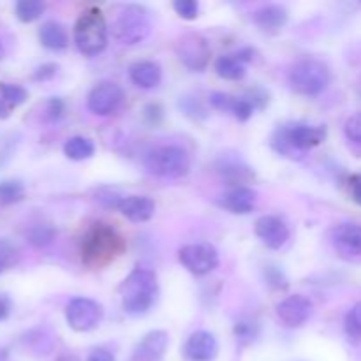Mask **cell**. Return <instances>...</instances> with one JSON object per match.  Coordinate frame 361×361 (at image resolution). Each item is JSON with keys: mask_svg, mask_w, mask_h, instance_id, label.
Segmentation results:
<instances>
[{"mask_svg": "<svg viewBox=\"0 0 361 361\" xmlns=\"http://www.w3.org/2000/svg\"><path fill=\"white\" fill-rule=\"evenodd\" d=\"M123 90L120 85L113 81H101L90 90L87 99V106L94 115L108 116L115 113L123 102Z\"/></svg>", "mask_w": 361, "mask_h": 361, "instance_id": "11", "label": "cell"}, {"mask_svg": "<svg viewBox=\"0 0 361 361\" xmlns=\"http://www.w3.org/2000/svg\"><path fill=\"white\" fill-rule=\"evenodd\" d=\"M326 140V127L309 126V123H295L288 129H281L275 134L274 145L282 154H289L291 150L305 152L310 148L319 147Z\"/></svg>", "mask_w": 361, "mask_h": 361, "instance_id": "7", "label": "cell"}, {"mask_svg": "<svg viewBox=\"0 0 361 361\" xmlns=\"http://www.w3.org/2000/svg\"><path fill=\"white\" fill-rule=\"evenodd\" d=\"M351 196H353V200L356 201V203L360 204L361 207V173L360 175H355L351 178Z\"/></svg>", "mask_w": 361, "mask_h": 361, "instance_id": "40", "label": "cell"}, {"mask_svg": "<svg viewBox=\"0 0 361 361\" xmlns=\"http://www.w3.org/2000/svg\"><path fill=\"white\" fill-rule=\"evenodd\" d=\"M173 9L178 14L182 20H196L200 16V4L196 0H175L173 2Z\"/></svg>", "mask_w": 361, "mask_h": 361, "instance_id": "31", "label": "cell"}, {"mask_svg": "<svg viewBox=\"0 0 361 361\" xmlns=\"http://www.w3.org/2000/svg\"><path fill=\"white\" fill-rule=\"evenodd\" d=\"M331 81V71L317 59H302L289 71V85L293 90L305 97L323 94Z\"/></svg>", "mask_w": 361, "mask_h": 361, "instance_id": "4", "label": "cell"}, {"mask_svg": "<svg viewBox=\"0 0 361 361\" xmlns=\"http://www.w3.org/2000/svg\"><path fill=\"white\" fill-rule=\"evenodd\" d=\"M178 259L187 271L196 277H203L217 268L219 252L212 243H189L178 250Z\"/></svg>", "mask_w": 361, "mask_h": 361, "instance_id": "10", "label": "cell"}, {"mask_svg": "<svg viewBox=\"0 0 361 361\" xmlns=\"http://www.w3.org/2000/svg\"><path fill=\"white\" fill-rule=\"evenodd\" d=\"M360 88H361V80H360Z\"/></svg>", "mask_w": 361, "mask_h": 361, "instance_id": "43", "label": "cell"}, {"mask_svg": "<svg viewBox=\"0 0 361 361\" xmlns=\"http://www.w3.org/2000/svg\"><path fill=\"white\" fill-rule=\"evenodd\" d=\"M148 173L161 178H182L190 169V157L176 145H164L150 150L145 157Z\"/></svg>", "mask_w": 361, "mask_h": 361, "instance_id": "5", "label": "cell"}, {"mask_svg": "<svg viewBox=\"0 0 361 361\" xmlns=\"http://www.w3.org/2000/svg\"><path fill=\"white\" fill-rule=\"evenodd\" d=\"M208 102L212 104V108L219 109V111L233 113L236 97H233V95L229 94H224V92H212V94L208 95Z\"/></svg>", "mask_w": 361, "mask_h": 361, "instance_id": "32", "label": "cell"}, {"mask_svg": "<svg viewBox=\"0 0 361 361\" xmlns=\"http://www.w3.org/2000/svg\"><path fill=\"white\" fill-rule=\"evenodd\" d=\"M169 337L164 330H154L141 338L133 355V361H159L168 349Z\"/></svg>", "mask_w": 361, "mask_h": 361, "instance_id": "17", "label": "cell"}, {"mask_svg": "<svg viewBox=\"0 0 361 361\" xmlns=\"http://www.w3.org/2000/svg\"><path fill=\"white\" fill-rule=\"evenodd\" d=\"M175 51L180 62H182L187 69L196 71V73L207 69L212 56V49L208 41L201 34H196V32L183 34L182 37L176 41Z\"/></svg>", "mask_w": 361, "mask_h": 361, "instance_id": "9", "label": "cell"}, {"mask_svg": "<svg viewBox=\"0 0 361 361\" xmlns=\"http://www.w3.org/2000/svg\"><path fill=\"white\" fill-rule=\"evenodd\" d=\"M53 238H55V231L51 226L39 224L28 231V242L35 247H46L48 243H51Z\"/></svg>", "mask_w": 361, "mask_h": 361, "instance_id": "30", "label": "cell"}, {"mask_svg": "<svg viewBox=\"0 0 361 361\" xmlns=\"http://www.w3.org/2000/svg\"><path fill=\"white\" fill-rule=\"evenodd\" d=\"M235 335L240 338L254 337V326H250V323H236Z\"/></svg>", "mask_w": 361, "mask_h": 361, "instance_id": "39", "label": "cell"}, {"mask_svg": "<svg viewBox=\"0 0 361 361\" xmlns=\"http://www.w3.org/2000/svg\"><path fill=\"white\" fill-rule=\"evenodd\" d=\"M185 358L190 361H212L219 353V342L210 331H194L183 345Z\"/></svg>", "mask_w": 361, "mask_h": 361, "instance_id": "15", "label": "cell"}, {"mask_svg": "<svg viewBox=\"0 0 361 361\" xmlns=\"http://www.w3.org/2000/svg\"><path fill=\"white\" fill-rule=\"evenodd\" d=\"M118 212L130 222H147L154 217L155 203L148 196H126Z\"/></svg>", "mask_w": 361, "mask_h": 361, "instance_id": "19", "label": "cell"}, {"mask_svg": "<svg viewBox=\"0 0 361 361\" xmlns=\"http://www.w3.org/2000/svg\"><path fill=\"white\" fill-rule=\"evenodd\" d=\"M219 173H221L222 178H224L226 182H229V185L233 187H243V183L249 182V180L252 178V171H250L249 166L236 161L222 162V164L219 166Z\"/></svg>", "mask_w": 361, "mask_h": 361, "instance_id": "25", "label": "cell"}, {"mask_svg": "<svg viewBox=\"0 0 361 361\" xmlns=\"http://www.w3.org/2000/svg\"><path fill=\"white\" fill-rule=\"evenodd\" d=\"M221 207L236 215H247L256 207V192L249 187H233L221 197Z\"/></svg>", "mask_w": 361, "mask_h": 361, "instance_id": "18", "label": "cell"}, {"mask_svg": "<svg viewBox=\"0 0 361 361\" xmlns=\"http://www.w3.org/2000/svg\"><path fill=\"white\" fill-rule=\"evenodd\" d=\"M46 9V4L41 0H21L16 4V16L23 23H32L39 20Z\"/></svg>", "mask_w": 361, "mask_h": 361, "instance_id": "26", "label": "cell"}, {"mask_svg": "<svg viewBox=\"0 0 361 361\" xmlns=\"http://www.w3.org/2000/svg\"><path fill=\"white\" fill-rule=\"evenodd\" d=\"M123 312L129 316H145L155 305L159 296V282L155 271L148 268H134L118 288Z\"/></svg>", "mask_w": 361, "mask_h": 361, "instance_id": "1", "label": "cell"}, {"mask_svg": "<svg viewBox=\"0 0 361 361\" xmlns=\"http://www.w3.org/2000/svg\"><path fill=\"white\" fill-rule=\"evenodd\" d=\"M87 361H115V358H113L111 353L106 351V349H97V351H94L88 356Z\"/></svg>", "mask_w": 361, "mask_h": 361, "instance_id": "41", "label": "cell"}, {"mask_svg": "<svg viewBox=\"0 0 361 361\" xmlns=\"http://www.w3.org/2000/svg\"><path fill=\"white\" fill-rule=\"evenodd\" d=\"M25 187L18 180H4L0 182V203L13 204L23 200Z\"/></svg>", "mask_w": 361, "mask_h": 361, "instance_id": "28", "label": "cell"}, {"mask_svg": "<svg viewBox=\"0 0 361 361\" xmlns=\"http://www.w3.org/2000/svg\"><path fill=\"white\" fill-rule=\"evenodd\" d=\"M18 259H20V254H18L16 247L7 240L0 238V275L13 268L18 263Z\"/></svg>", "mask_w": 361, "mask_h": 361, "instance_id": "29", "label": "cell"}, {"mask_svg": "<svg viewBox=\"0 0 361 361\" xmlns=\"http://www.w3.org/2000/svg\"><path fill=\"white\" fill-rule=\"evenodd\" d=\"M129 76L136 87L150 90L155 88L162 80V69L154 60H140L129 67Z\"/></svg>", "mask_w": 361, "mask_h": 361, "instance_id": "20", "label": "cell"}, {"mask_svg": "<svg viewBox=\"0 0 361 361\" xmlns=\"http://www.w3.org/2000/svg\"><path fill=\"white\" fill-rule=\"evenodd\" d=\"M0 59H2V46H0Z\"/></svg>", "mask_w": 361, "mask_h": 361, "instance_id": "42", "label": "cell"}, {"mask_svg": "<svg viewBox=\"0 0 361 361\" xmlns=\"http://www.w3.org/2000/svg\"><path fill=\"white\" fill-rule=\"evenodd\" d=\"M109 28L104 14L99 9H88L74 25V44L83 55L95 56L108 46Z\"/></svg>", "mask_w": 361, "mask_h": 361, "instance_id": "3", "label": "cell"}, {"mask_svg": "<svg viewBox=\"0 0 361 361\" xmlns=\"http://www.w3.org/2000/svg\"><path fill=\"white\" fill-rule=\"evenodd\" d=\"M28 99V92L21 85L0 83V118L11 116L14 108L23 104Z\"/></svg>", "mask_w": 361, "mask_h": 361, "instance_id": "23", "label": "cell"}, {"mask_svg": "<svg viewBox=\"0 0 361 361\" xmlns=\"http://www.w3.org/2000/svg\"><path fill=\"white\" fill-rule=\"evenodd\" d=\"M254 51L249 48L238 49L236 53L231 55H222L219 56L215 62V71L222 80L229 81H238L245 76V63L252 60Z\"/></svg>", "mask_w": 361, "mask_h": 361, "instance_id": "16", "label": "cell"}, {"mask_svg": "<svg viewBox=\"0 0 361 361\" xmlns=\"http://www.w3.org/2000/svg\"><path fill=\"white\" fill-rule=\"evenodd\" d=\"M256 236L271 250H279L288 243L289 240V228L282 219L275 215H263L256 221L254 226Z\"/></svg>", "mask_w": 361, "mask_h": 361, "instance_id": "14", "label": "cell"}, {"mask_svg": "<svg viewBox=\"0 0 361 361\" xmlns=\"http://www.w3.org/2000/svg\"><path fill=\"white\" fill-rule=\"evenodd\" d=\"M344 331L348 338L355 344L361 342V302L351 307L344 319Z\"/></svg>", "mask_w": 361, "mask_h": 361, "instance_id": "27", "label": "cell"}, {"mask_svg": "<svg viewBox=\"0 0 361 361\" xmlns=\"http://www.w3.org/2000/svg\"><path fill=\"white\" fill-rule=\"evenodd\" d=\"M66 111V104L62 99L51 97L44 102V118L46 122H59Z\"/></svg>", "mask_w": 361, "mask_h": 361, "instance_id": "33", "label": "cell"}, {"mask_svg": "<svg viewBox=\"0 0 361 361\" xmlns=\"http://www.w3.org/2000/svg\"><path fill=\"white\" fill-rule=\"evenodd\" d=\"M63 154L71 161H87L95 154V145L90 137L85 136H73L63 145Z\"/></svg>", "mask_w": 361, "mask_h": 361, "instance_id": "24", "label": "cell"}, {"mask_svg": "<svg viewBox=\"0 0 361 361\" xmlns=\"http://www.w3.org/2000/svg\"><path fill=\"white\" fill-rule=\"evenodd\" d=\"M267 277H268V281H270V284H274L275 288H279V289L288 288V284H286V279H284V275H282V271L275 270V268H270V270H268Z\"/></svg>", "mask_w": 361, "mask_h": 361, "instance_id": "37", "label": "cell"}, {"mask_svg": "<svg viewBox=\"0 0 361 361\" xmlns=\"http://www.w3.org/2000/svg\"><path fill=\"white\" fill-rule=\"evenodd\" d=\"M104 317V309L95 300L87 296H78L69 302L66 309V321L71 330L78 334H87L95 330Z\"/></svg>", "mask_w": 361, "mask_h": 361, "instance_id": "8", "label": "cell"}, {"mask_svg": "<svg viewBox=\"0 0 361 361\" xmlns=\"http://www.w3.org/2000/svg\"><path fill=\"white\" fill-rule=\"evenodd\" d=\"M39 41L44 48L59 51V49H66L69 44V35H67L66 27L59 21H46L41 28H39Z\"/></svg>", "mask_w": 361, "mask_h": 361, "instance_id": "22", "label": "cell"}, {"mask_svg": "<svg viewBox=\"0 0 361 361\" xmlns=\"http://www.w3.org/2000/svg\"><path fill=\"white\" fill-rule=\"evenodd\" d=\"M126 250L122 236L108 224H94L81 243V259L87 267L101 268Z\"/></svg>", "mask_w": 361, "mask_h": 361, "instance_id": "2", "label": "cell"}, {"mask_svg": "<svg viewBox=\"0 0 361 361\" xmlns=\"http://www.w3.org/2000/svg\"><path fill=\"white\" fill-rule=\"evenodd\" d=\"M11 310H13V303L9 296L0 295V321H6L11 316Z\"/></svg>", "mask_w": 361, "mask_h": 361, "instance_id": "38", "label": "cell"}, {"mask_svg": "<svg viewBox=\"0 0 361 361\" xmlns=\"http://www.w3.org/2000/svg\"><path fill=\"white\" fill-rule=\"evenodd\" d=\"M344 133L349 141L361 145V111L353 113V115L345 120Z\"/></svg>", "mask_w": 361, "mask_h": 361, "instance_id": "34", "label": "cell"}, {"mask_svg": "<svg viewBox=\"0 0 361 361\" xmlns=\"http://www.w3.org/2000/svg\"><path fill=\"white\" fill-rule=\"evenodd\" d=\"M254 23L259 28L268 32L281 30L289 20V13L284 6H279V4H270V6H264L261 9H257L252 16Z\"/></svg>", "mask_w": 361, "mask_h": 361, "instance_id": "21", "label": "cell"}, {"mask_svg": "<svg viewBox=\"0 0 361 361\" xmlns=\"http://www.w3.org/2000/svg\"><path fill=\"white\" fill-rule=\"evenodd\" d=\"M331 243L338 256L344 259H360L361 257V224L342 222L331 231Z\"/></svg>", "mask_w": 361, "mask_h": 361, "instance_id": "12", "label": "cell"}, {"mask_svg": "<svg viewBox=\"0 0 361 361\" xmlns=\"http://www.w3.org/2000/svg\"><path fill=\"white\" fill-rule=\"evenodd\" d=\"M56 69H59V66H56V63H44V66H41V67H37V69H35L34 78L37 81L49 80V78L55 76Z\"/></svg>", "mask_w": 361, "mask_h": 361, "instance_id": "36", "label": "cell"}, {"mask_svg": "<svg viewBox=\"0 0 361 361\" xmlns=\"http://www.w3.org/2000/svg\"><path fill=\"white\" fill-rule=\"evenodd\" d=\"M254 113V104L245 97H236L235 108H233V116L240 122H247V120L252 116Z\"/></svg>", "mask_w": 361, "mask_h": 361, "instance_id": "35", "label": "cell"}, {"mask_svg": "<svg viewBox=\"0 0 361 361\" xmlns=\"http://www.w3.org/2000/svg\"><path fill=\"white\" fill-rule=\"evenodd\" d=\"M314 305L307 296L293 295L277 305V317L288 328H300L312 317Z\"/></svg>", "mask_w": 361, "mask_h": 361, "instance_id": "13", "label": "cell"}, {"mask_svg": "<svg viewBox=\"0 0 361 361\" xmlns=\"http://www.w3.org/2000/svg\"><path fill=\"white\" fill-rule=\"evenodd\" d=\"M150 34V16L141 6H126L111 23V35L126 46L143 42Z\"/></svg>", "mask_w": 361, "mask_h": 361, "instance_id": "6", "label": "cell"}]
</instances>
